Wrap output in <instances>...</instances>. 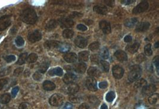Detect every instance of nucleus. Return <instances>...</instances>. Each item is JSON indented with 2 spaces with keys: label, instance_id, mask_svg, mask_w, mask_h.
Listing matches in <instances>:
<instances>
[{
  "label": "nucleus",
  "instance_id": "44",
  "mask_svg": "<svg viewBox=\"0 0 159 109\" xmlns=\"http://www.w3.org/2000/svg\"><path fill=\"white\" fill-rule=\"evenodd\" d=\"M91 60L93 64H98L99 63V57L96 54L92 55L91 57Z\"/></svg>",
  "mask_w": 159,
  "mask_h": 109
},
{
  "label": "nucleus",
  "instance_id": "24",
  "mask_svg": "<svg viewBox=\"0 0 159 109\" xmlns=\"http://www.w3.org/2000/svg\"><path fill=\"white\" fill-rule=\"evenodd\" d=\"M78 57H79V61H82V63H83L84 61H87L89 59V52L87 51L80 52Z\"/></svg>",
  "mask_w": 159,
  "mask_h": 109
},
{
  "label": "nucleus",
  "instance_id": "14",
  "mask_svg": "<svg viewBox=\"0 0 159 109\" xmlns=\"http://www.w3.org/2000/svg\"><path fill=\"white\" fill-rule=\"evenodd\" d=\"M60 43L61 42L59 41H52V40H50V41H47L44 43V47L47 49H48V50H50V49H54V48H58L59 47Z\"/></svg>",
  "mask_w": 159,
  "mask_h": 109
},
{
  "label": "nucleus",
  "instance_id": "53",
  "mask_svg": "<svg viewBox=\"0 0 159 109\" xmlns=\"http://www.w3.org/2000/svg\"><path fill=\"white\" fill-rule=\"evenodd\" d=\"M108 86V83L106 81L101 82L99 83V87L101 89H105Z\"/></svg>",
  "mask_w": 159,
  "mask_h": 109
},
{
  "label": "nucleus",
  "instance_id": "60",
  "mask_svg": "<svg viewBox=\"0 0 159 109\" xmlns=\"http://www.w3.org/2000/svg\"><path fill=\"white\" fill-rule=\"evenodd\" d=\"M106 4L109 5L110 7H113L114 5V1H104Z\"/></svg>",
  "mask_w": 159,
  "mask_h": 109
},
{
  "label": "nucleus",
  "instance_id": "10",
  "mask_svg": "<svg viewBox=\"0 0 159 109\" xmlns=\"http://www.w3.org/2000/svg\"><path fill=\"white\" fill-rule=\"evenodd\" d=\"M113 76L116 79H121L123 77L124 74L123 69L118 65H116L112 69Z\"/></svg>",
  "mask_w": 159,
  "mask_h": 109
},
{
  "label": "nucleus",
  "instance_id": "54",
  "mask_svg": "<svg viewBox=\"0 0 159 109\" xmlns=\"http://www.w3.org/2000/svg\"><path fill=\"white\" fill-rule=\"evenodd\" d=\"M23 71V68H19L14 70V75L18 76L19 74H20V73Z\"/></svg>",
  "mask_w": 159,
  "mask_h": 109
},
{
  "label": "nucleus",
  "instance_id": "30",
  "mask_svg": "<svg viewBox=\"0 0 159 109\" xmlns=\"http://www.w3.org/2000/svg\"><path fill=\"white\" fill-rule=\"evenodd\" d=\"M70 49V45L67 43H60L59 47H58V50L62 52H66L69 51Z\"/></svg>",
  "mask_w": 159,
  "mask_h": 109
},
{
  "label": "nucleus",
  "instance_id": "29",
  "mask_svg": "<svg viewBox=\"0 0 159 109\" xmlns=\"http://www.w3.org/2000/svg\"><path fill=\"white\" fill-rule=\"evenodd\" d=\"M11 100V95L8 93H5L3 94L0 98V101L3 104H7Z\"/></svg>",
  "mask_w": 159,
  "mask_h": 109
},
{
  "label": "nucleus",
  "instance_id": "8",
  "mask_svg": "<svg viewBox=\"0 0 159 109\" xmlns=\"http://www.w3.org/2000/svg\"><path fill=\"white\" fill-rule=\"evenodd\" d=\"M86 86L91 91H96L97 90V84L96 80L92 77H89L86 80Z\"/></svg>",
  "mask_w": 159,
  "mask_h": 109
},
{
  "label": "nucleus",
  "instance_id": "37",
  "mask_svg": "<svg viewBox=\"0 0 159 109\" xmlns=\"http://www.w3.org/2000/svg\"><path fill=\"white\" fill-rule=\"evenodd\" d=\"M38 56L35 53H32L27 57L26 60L28 63H34L37 60Z\"/></svg>",
  "mask_w": 159,
  "mask_h": 109
},
{
  "label": "nucleus",
  "instance_id": "41",
  "mask_svg": "<svg viewBox=\"0 0 159 109\" xmlns=\"http://www.w3.org/2000/svg\"><path fill=\"white\" fill-rule=\"evenodd\" d=\"M101 63V66H103V70H104L105 72H108L109 71V69H110V65L109 63L107 62V61H105L104 60H101L100 61Z\"/></svg>",
  "mask_w": 159,
  "mask_h": 109
},
{
  "label": "nucleus",
  "instance_id": "39",
  "mask_svg": "<svg viewBox=\"0 0 159 109\" xmlns=\"http://www.w3.org/2000/svg\"><path fill=\"white\" fill-rule=\"evenodd\" d=\"M144 52H145V55L147 56H150L152 55L153 51L152 50H151V45L150 43H148L144 47Z\"/></svg>",
  "mask_w": 159,
  "mask_h": 109
},
{
  "label": "nucleus",
  "instance_id": "42",
  "mask_svg": "<svg viewBox=\"0 0 159 109\" xmlns=\"http://www.w3.org/2000/svg\"><path fill=\"white\" fill-rule=\"evenodd\" d=\"M19 109H32V106L29 103L24 102L20 104Z\"/></svg>",
  "mask_w": 159,
  "mask_h": 109
},
{
  "label": "nucleus",
  "instance_id": "52",
  "mask_svg": "<svg viewBox=\"0 0 159 109\" xmlns=\"http://www.w3.org/2000/svg\"><path fill=\"white\" fill-rule=\"evenodd\" d=\"M135 109H148L147 107V106L145 105H144L143 104H141V103H140V104H136L135 106Z\"/></svg>",
  "mask_w": 159,
  "mask_h": 109
},
{
  "label": "nucleus",
  "instance_id": "50",
  "mask_svg": "<svg viewBox=\"0 0 159 109\" xmlns=\"http://www.w3.org/2000/svg\"><path fill=\"white\" fill-rule=\"evenodd\" d=\"M33 78L35 81H40L42 78V76L40 73L39 72H35L33 75Z\"/></svg>",
  "mask_w": 159,
  "mask_h": 109
},
{
  "label": "nucleus",
  "instance_id": "7",
  "mask_svg": "<svg viewBox=\"0 0 159 109\" xmlns=\"http://www.w3.org/2000/svg\"><path fill=\"white\" fill-rule=\"evenodd\" d=\"M79 85L75 83L67 84L66 86L64 87V90H65L66 93L69 94H72V95H73V94L76 93V92L79 91Z\"/></svg>",
  "mask_w": 159,
  "mask_h": 109
},
{
  "label": "nucleus",
  "instance_id": "59",
  "mask_svg": "<svg viewBox=\"0 0 159 109\" xmlns=\"http://www.w3.org/2000/svg\"><path fill=\"white\" fill-rule=\"evenodd\" d=\"M72 108H73V105L69 103H67L66 104H65V107H64V109H72Z\"/></svg>",
  "mask_w": 159,
  "mask_h": 109
},
{
  "label": "nucleus",
  "instance_id": "49",
  "mask_svg": "<svg viewBox=\"0 0 159 109\" xmlns=\"http://www.w3.org/2000/svg\"><path fill=\"white\" fill-rule=\"evenodd\" d=\"M10 68H4V69H3L0 72V76H4L5 75H6L9 73L10 71Z\"/></svg>",
  "mask_w": 159,
  "mask_h": 109
},
{
  "label": "nucleus",
  "instance_id": "61",
  "mask_svg": "<svg viewBox=\"0 0 159 109\" xmlns=\"http://www.w3.org/2000/svg\"><path fill=\"white\" fill-rule=\"evenodd\" d=\"M100 109H108V107H107V106L105 104H103L101 106Z\"/></svg>",
  "mask_w": 159,
  "mask_h": 109
},
{
  "label": "nucleus",
  "instance_id": "38",
  "mask_svg": "<svg viewBox=\"0 0 159 109\" xmlns=\"http://www.w3.org/2000/svg\"><path fill=\"white\" fill-rule=\"evenodd\" d=\"M100 48V43L98 42H94L91 43L89 46V49L92 51H96Z\"/></svg>",
  "mask_w": 159,
  "mask_h": 109
},
{
  "label": "nucleus",
  "instance_id": "26",
  "mask_svg": "<svg viewBox=\"0 0 159 109\" xmlns=\"http://www.w3.org/2000/svg\"><path fill=\"white\" fill-rule=\"evenodd\" d=\"M49 65H50V63L47 62V61H44V62L42 63L38 68V72L40 73H44L48 69Z\"/></svg>",
  "mask_w": 159,
  "mask_h": 109
},
{
  "label": "nucleus",
  "instance_id": "17",
  "mask_svg": "<svg viewBox=\"0 0 159 109\" xmlns=\"http://www.w3.org/2000/svg\"><path fill=\"white\" fill-rule=\"evenodd\" d=\"M114 56L116 57V59L120 61H126L128 60L127 54L125 52L122 50H118L115 52Z\"/></svg>",
  "mask_w": 159,
  "mask_h": 109
},
{
  "label": "nucleus",
  "instance_id": "9",
  "mask_svg": "<svg viewBox=\"0 0 159 109\" xmlns=\"http://www.w3.org/2000/svg\"><path fill=\"white\" fill-rule=\"evenodd\" d=\"M156 86L154 85L150 84L146 85L142 88V93L144 95H151L156 91Z\"/></svg>",
  "mask_w": 159,
  "mask_h": 109
},
{
  "label": "nucleus",
  "instance_id": "11",
  "mask_svg": "<svg viewBox=\"0 0 159 109\" xmlns=\"http://www.w3.org/2000/svg\"><path fill=\"white\" fill-rule=\"evenodd\" d=\"M100 28L105 34H109L111 32V29L109 22L106 20H101L99 23Z\"/></svg>",
  "mask_w": 159,
  "mask_h": 109
},
{
  "label": "nucleus",
  "instance_id": "62",
  "mask_svg": "<svg viewBox=\"0 0 159 109\" xmlns=\"http://www.w3.org/2000/svg\"><path fill=\"white\" fill-rule=\"evenodd\" d=\"M158 42H157L155 43V45H154V47L155 48H158Z\"/></svg>",
  "mask_w": 159,
  "mask_h": 109
},
{
  "label": "nucleus",
  "instance_id": "15",
  "mask_svg": "<svg viewBox=\"0 0 159 109\" xmlns=\"http://www.w3.org/2000/svg\"><path fill=\"white\" fill-rule=\"evenodd\" d=\"M150 26V23L145 21V22H141L136 25L135 30L136 32H144L149 29Z\"/></svg>",
  "mask_w": 159,
  "mask_h": 109
},
{
  "label": "nucleus",
  "instance_id": "25",
  "mask_svg": "<svg viewBox=\"0 0 159 109\" xmlns=\"http://www.w3.org/2000/svg\"><path fill=\"white\" fill-rule=\"evenodd\" d=\"M100 74V72L98 69L96 67H91L88 70V74L92 77H94V76H99Z\"/></svg>",
  "mask_w": 159,
  "mask_h": 109
},
{
  "label": "nucleus",
  "instance_id": "13",
  "mask_svg": "<svg viewBox=\"0 0 159 109\" xmlns=\"http://www.w3.org/2000/svg\"><path fill=\"white\" fill-rule=\"evenodd\" d=\"M87 40L82 36H78L75 40V43L79 48H83L87 45Z\"/></svg>",
  "mask_w": 159,
  "mask_h": 109
},
{
  "label": "nucleus",
  "instance_id": "28",
  "mask_svg": "<svg viewBox=\"0 0 159 109\" xmlns=\"http://www.w3.org/2000/svg\"><path fill=\"white\" fill-rule=\"evenodd\" d=\"M137 19L136 18H132V19H126L125 21V25L126 26L128 27V28H132L136 24Z\"/></svg>",
  "mask_w": 159,
  "mask_h": 109
},
{
  "label": "nucleus",
  "instance_id": "5",
  "mask_svg": "<svg viewBox=\"0 0 159 109\" xmlns=\"http://www.w3.org/2000/svg\"><path fill=\"white\" fill-rule=\"evenodd\" d=\"M149 4L147 1H142L139 4L136 5L133 9L132 13L133 14H139L145 12L149 8Z\"/></svg>",
  "mask_w": 159,
  "mask_h": 109
},
{
  "label": "nucleus",
  "instance_id": "1",
  "mask_svg": "<svg viewBox=\"0 0 159 109\" xmlns=\"http://www.w3.org/2000/svg\"><path fill=\"white\" fill-rule=\"evenodd\" d=\"M20 17L23 22L29 25H34L37 21V15L32 8L25 9L22 12Z\"/></svg>",
  "mask_w": 159,
  "mask_h": 109
},
{
  "label": "nucleus",
  "instance_id": "20",
  "mask_svg": "<svg viewBox=\"0 0 159 109\" xmlns=\"http://www.w3.org/2000/svg\"><path fill=\"white\" fill-rule=\"evenodd\" d=\"M107 7L103 5H96L94 7V11L98 14L105 15L107 13Z\"/></svg>",
  "mask_w": 159,
  "mask_h": 109
},
{
  "label": "nucleus",
  "instance_id": "45",
  "mask_svg": "<svg viewBox=\"0 0 159 109\" xmlns=\"http://www.w3.org/2000/svg\"><path fill=\"white\" fill-rule=\"evenodd\" d=\"M153 63L156 66L157 69V72L158 73V69H159V56H157L153 59Z\"/></svg>",
  "mask_w": 159,
  "mask_h": 109
},
{
  "label": "nucleus",
  "instance_id": "12",
  "mask_svg": "<svg viewBox=\"0 0 159 109\" xmlns=\"http://www.w3.org/2000/svg\"><path fill=\"white\" fill-rule=\"evenodd\" d=\"M76 78L77 77L75 74L72 73H68L64 76L63 80L66 84H69V83H73V82L76 80Z\"/></svg>",
  "mask_w": 159,
  "mask_h": 109
},
{
  "label": "nucleus",
  "instance_id": "35",
  "mask_svg": "<svg viewBox=\"0 0 159 109\" xmlns=\"http://www.w3.org/2000/svg\"><path fill=\"white\" fill-rule=\"evenodd\" d=\"M100 54L101 56V57L104 59H107L109 57V51H108L107 48H105V47H104V48H103L100 50Z\"/></svg>",
  "mask_w": 159,
  "mask_h": 109
},
{
  "label": "nucleus",
  "instance_id": "32",
  "mask_svg": "<svg viewBox=\"0 0 159 109\" xmlns=\"http://www.w3.org/2000/svg\"><path fill=\"white\" fill-rule=\"evenodd\" d=\"M158 100V94H153L149 98V102L150 104H155Z\"/></svg>",
  "mask_w": 159,
  "mask_h": 109
},
{
  "label": "nucleus",
  "instance_id": "48",
  "mask_svg": "<svg viewBox=\"0 0 159 109\" xmlns=\"http://www.w3.org/2000/svg\"><path fill=\"white\" fill-rule=\"evenodd\" d=\"M19 88L18 86H16V87H14V88H13V90H12V97H16V95H17L18 92H19Z\"/></svg>",
  "mask_w": 159,
  "mask_h": 109
},
{
  "label": "nucleus",
  "instance_id": "33",
  "mask_svg": "<svg viewBox=\"0 0 159 109\" xmlns=\"http://www.w3.org/2000/svg\"><path fill=\"white\" fill-rule=\"evenodd\" d=\"M74 35V32L70 29H66L63 32V36L66 39L72 38Z\"/></svg>",
  "mask_w": 159,
  "mask_h": 109
},
{
  "label": "nucleus",
  "instance_id": "40",
  "mask_svg": "<svg viewBox=\"0 0 159 109\" xmlns=\"http://www.w3.org/2000/svg\"><path fill=\"white\" fill-rule=\"evenodd\" d=\"M15 42L16 45L19 47H22L25 44L24 39H23L21 36H18V37L16 38L15 40Z\"/></svg>",
  "mask_w": 159,
  "mask_h": 109
},
{
  "label": "nucleus",
  "instance_id": "18",
  "mask_svg": "<svg viewBox=\"0 0 159 109\" xmlns=\"http://www.w3.org/2000/svg\"><path fill=\"white\" fill-rule=\"evenodd\" d=\"M59 21L61 26L65 28H71L74 25V21L68 18H63Z\"/></svg>",
  "mask_w": 159,
  "mask_h": 109
},
{
  "label": "nucleus",
  "instance_id": "56",
  "mask_svg": "<svg viewBox=\"0 0 159 109\" xmlns=\"http://www.w3.org/2000/svg\"><path fill=\"white\" fill-rule=\"evenodd\" d=\"M134 1H135L133 0H123V1H121V3L125 5H129L133 3Z\"/></svg>",
  "mask_w": 159,
  "mask_h": 109
},
{
  "label": "nucleus",
  "instance_id": "4",
  "mask_svg": "<svg viewBox=\"0 0 159 109\" xmlns=\"http://www.w3.org/2000/svg\"><path fill=\"white\" fill-rule=\"evenodd\" d=\"M12 23L11 16L5 15L0 17V32L4 30Z\"/></svg>",
  "mask_w": 159,
  "mask_h": 109
},
{
  "label": "nucleus",
  "instance_id": "21",
  "mask_svg": "<svg viewBox=\"0 0 159 109\" xmlns=\"http://www.w3.org/2000/svg\"><path fill=\"white\" fill-rule=\"evenodd\" d=\"M43 88L46 91H52L56 88V85L50 81H45L43 83Z\"/></svg>",
  "mask_w": 159,
  "mask_h": 109
},
{
  "label": "nucleus",
  "instance_id": "55",
  "mask_svg": "<svg viewBox=\"0 0 159 109\" xmlns=\"http://www.w3.org/2000/svg\"><path fill=\"white\" fill-rule=\"evenodd\" d=\"M79 109H91V108L87 103H83L79 106Z\"/></svg>",
  "mask_w": 159,
  "mask_h": 109
},
{
  "label": "nucleus",
  "instance_id": "27",
  "mask_svg": "<svg viewBox=\"0 0 159 109\" xmlns=\"http://www.w3.org/2000/svg\"><path fill=\"white\" fill-rule=\"evenodd\" d=\"M57 23L56 21L55 20H51L50 21H49L48 23L45 26V29L48 30V31H51L55 29L57 27Z\"/></svg>",
  "mask_w": 159,
  "mask_h": 109
},
{
  "label": "nucleus",
  "instance_id": "23",
  "mask_svg": "<svg viewBox=\"0 0 159 109\" xmlns=\"http://www.w3.org/2000/svg\"><path fill=\"white\" fill-rule=\"evenodd\" d=\"M48 73L50 76L57 75V76H61L63 74V71L61 68H56L52 69H51L50 71H49Z\"/></svg>",
  "mask_w": 159,
  "mask_h": 109
},
{
  "label": "nucleus",
  "instance_id": "58",
  "mask_svg": "<svg viewBox=\"0 0 159 109\" xmlns=\"http://www.w3.org/2000/svg\"><path fill=\"white\" fill-rule=\"evenodd\" d=\"M124 41L126 42H130L132 41V37H131V35H127L126 36L125 38H124Z\"/></svg>",
  "mask_w": 159,
  "mask_h": 109
},
{
  "label": "nucleus",
  "instance_id": "36",
  "mask_svg": "<svg viewBox=\"0 0 159 109\" xmlns=\"http://www.w3.org/2000/svg\"><path fill=\"white\" fill-rule=\"evenodd\" d=\"M115 97H116V94H115L114 92L110 91L106 95L105 99L108 102H112L114 100Z\"/></svg>",
  "mask_w": 159,
  "mask_h": 109
},
{
  "label": "nucleus",
  "instance_id": "34",
  "mask_svg": "<svg viewBox=\"0 0 159 109\" xmlns=\"http://www.w3.org/2000/svg\"><path fill=\"white\" fill-rule=\"evenodd\" d=\"M146 85H147V81H146L145 79H141L138 80V81L135 83L134 86L135 88H141V87H144L145 86H146Z\"/></svg>",
  "mask_w": 159,
  "mask_h": 109
},
{
  "label": "nucleus",
  "instance_id": "47",
  "mask_svg": "<svg viewBox=\"0 0 159 109\" xmlns=\"http://www.w3.org/2000/svg\"><path fill=\"white\" fill-rule=\"evenodd\" d=\"M7 82H8V81H7V79L3 78V79H0V91L3 90L4 86L7 84Z\"/></svg>",
  "mask_w": 159,
  "mask_h": 109
},
{
  "label": "nucleus",
  "instance_id": "57",
  "mask_svg": "<svg viewBox=\"0 0 159 109\" xmlns=\"http://www.w3.org/2000/svg\"><path fill=\"white\" fill-rule=\"evenodd\" d=\"M70 100L72 101V102H73V103L79 102V99H78V98L75 97V96H71V97H70Z\"/></svg>",
  "mask_w": 159,
  "mask_h": 109
},
{
  "label": "nucleus",
  "instance_id": "22",
  "mask_svg": "<svg viewBox=\"0 0 159 109\" xmlns=\"http://www.w3.org/2000/svg\"><path fill=\"white\" fill-rule=\"evenodd\" d=\"M74 69L77 73H83L87 70V65L84 63H80L79 64H76L75 66Z\"/></svg>",
  "mask_w": 159,
  "mask_h": 109
},
{
  "label": "nucleus",
  "instance_id": "3",
  "mask_svg": "<svg viewBox=\"0 0 159 109\" xmlns=\"http://www.w3.org/2000/svg\"><path fill=\"white\" fill-rule=\"evenodd\" d=\"M65 98L61 94H55L49 99V103L54 107L61 106L63 104Z\"/></svg>",
  "mask_w": 159,
  "mask_h": 109
},
{
  "label": "nucleus",
  "instance_id": "19",
  "mask_svg": "<svg viewBox=\"0 0 159 109\" xmlns=\"http://www.w3.org/2000/svg\"><path fill=\"white\" fill-rule=\"evenodd\" d=\"M140 44L138 42H135L132 45H128L126 47V50L132 54H134L139 49Z\"/></svg>",
  "mask_w": 159,
  "mask_h": 109
},
{
  "label": "nucleus",
  "instance_id": "2",
  "mask_svg": "<svg viewBox=\"0 0 159 109\" xmlns=\"http://www.w3.org/2000/svg\"><path fill=\"white\" fill-rule=\"evenodd\" d=\"M141 69L138 65H133L130 68V71L128 74V79L131 82L136 81L141 76Z\"/></svg>",
  "mask_w": 159,
  "mask_h": 109
},
{
  "label": "nucleus",
  "instance_id": "51",
  "mask_svg": "<svg viewBox=\"0 0 159 109\" xmlns=\"http://www.w3.org/2000/svg\"><path fill=\"white\" fill-rule=\"evenodd\" d=\"M77 29L78 30H80V31H85L87 30V27L85 26V25L82 24H79L77 26Z\"/></svg>",
  "mask_w": 159,
  "mask_h": 109
},
{
  "label": "nucleus",
  "instance_id": "43",
  "mask_svg": "<svg viewBox=\"0 0 159 109\" xmlns=\"http://www.w3.org/2000/svg\"><path fill=\"white\" fill-rule=\"evenodd\" d=\"M4 59L7 63H11V62H13V61L16 60V56H14V55L7 56L5 57Z\"/></svg>",
  "mask_w": 159,
  "mask_h": 109
},
{
  "label": "nucleus",
  "instance_id": "6",
  "mask_svg": "<svg viewBox=\"0 0 159 109\" xmlns=\"http://www.w3.org/2000/svg\"><path fill=\"white\" fill-rule=\"evenodd\" d=\"M41 32L38 30H35L34 31L31 32L29 34L28 36H27V39L32 43H34L37 41H40L41 39Z\"/></svg>",
  "mask_w": 159,
  "mask_h": 109
},
{
  "label": "nucleus",
  "instance_id": "46",
  "mask_svg": "<svg viewBox=\"0 0 159 109\" xmlns=\"http://www.w3.org/2000/svg\"><path fill=\"white\" fill-rule=\"evenodd\" d=\"M145 56L143 54H140L137 56L136 57V61H138V63H142L145 60Z\"/></svg>",
  "mask_w": 159,
  "mask_h": 109
},
{
  "label": "nucleus",
  "instance_id": "16",
  "mask_svg": "<svg viewBox=\"0 0 159 109\" xmlns=\"http://www.w3.org/2000/svg\"><path fill=\"white\" fill-rule=\"evenodd\" d=\"M64 59L68 63H73L77 60L78 56L74 52H69L64 56Z\"/></svg>",
  "mask_w": 159,
  "mask_h": 109
},
{
  "label": "nucleus",
  "instance_id": "31",
  "mask_svg": "<svg viewBox=\"0 0 159 109\" xmlns=\"http://www.w3.org/2000/svg\"><path fill=\"white\" fill-rule=\"evenodd\" d=\"M27 57V53H22L20 55L18 60L16 63V64L19 65H22L24 64L26 61Z\"/></svg>",
  "mask_w": 159,
  "mask_h": 109
}]
</instances>
